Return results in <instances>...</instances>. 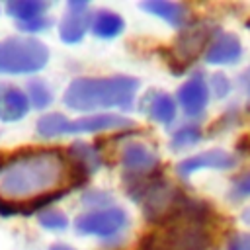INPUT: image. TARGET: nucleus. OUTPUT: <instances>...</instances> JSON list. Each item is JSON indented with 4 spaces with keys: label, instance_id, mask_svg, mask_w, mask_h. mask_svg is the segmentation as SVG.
Returning <instances> with one entry per match:
<instances>
[{
    "label": "nucleus",
    "instance_id": "5701e85b",
    "mask_svg": "<svg viewBox=\"0 0 250 250\" xmlns=\"http://www.w3.org/2000/svg\"><path fill=\"white\" fill-rule=\"evenodd\" d=\"M82 203L88 205V207H104V205L111 203V195H107L104 191H96V189L94 191H86L82 195ZM104 209H107V207H104Z\"/></svg>",
    "mask_w": 250,
    "mask_h": 250
},
{
    "label": "nucleus",
    "instance_id": "9d476101",
    "mask_svg": "<svg viewBox=\"0 0 250 250\" xmlns=\"http://www.w3.org/2000/svg\"><path fill=\"white\" fill-rule=\"evenodd\" d=\"M236 162V158L227 152V150H221V148H211V150H205L201 154H195V156H189V158H184L178 166H176V172L184 178H188L189 174L201 170V168H213V170H229L232 168Z\"/></svg>",
    "mask_w": 250,
    "mask_h": 250
},
{
    "label": "nucleus",
    "instance_id": "c85d7f7f",
    "mask_svg": "<svg viewBox=\"0 0 250 250\" xmlns=\"http://www.w3.org/2000/svg\"><path fill=\"white\" fill-rule=\"evenodd\" d=\"M244 90H246V94L250 96V70H248L246 76H244Z\"/></svg>",
    "mask_w": 250,
    "mask_h": 250
},
{
    "label": "nucleus",
    "instance_id": "a878e982",
    "mask_svg": "<svg viewBox=\"0 0 250 250\" xmlns=\"http://www.w3.org/2000/svg\"><path fill=\"white\" fill-rule=\"evenodd\" d=\"M227 250H250V234H234L229 240Z\"/></svg>",
    "mask_w": 250,
    "mask_h": 250
},
{
    "label": "nucleus",
    "instance_id": "dca6fc26",
    "mask_svg": "<svg viewBox=\"0 0 250 250\" xmlns=\"http://www.w3.org/2000/svg\"><path fill=\"white\" fill-rule=\"evenodd\" d=\"M141 8L152 16L162 18L174 27H182L188 21V8L180 2H166V0H146L141 4Z\"/></svg>",
    "mask_w": 250,
    "mask_h": 250
},
{
    "label": "nucleus",
    "instance_id": "393cba45",
    "mask_svg": "<svg viewBox=\"0 0 250 250\" xmlns=\"http://www.w3.org/2000/svg\"><path fill=\"white\" fill-rule=\"evenodd\" d=\"M211 88H213V94H215V96L223 98V96L229 94V90H230V82L227 80L225 74H215V76L211 78Z\"/></svg>",
    "mask_w": 250,
    "mask_h": 250
},
{
    "label": "nucleus",
    "instance_id": "2eb2a0df",
    "mask_svg": "<svg viewBox=\"0 0 250 250\" xmlns=\"http://www.w3.org/2000/svg\"><path fill=\"white\" fill-rule=\"evenodd\" d=\"M66 160L70 162V170H74L78 174H84V176L94 174L102 166L100 154L96 152L94 146H90L86 143H74V145H70Z\"/></svg>",
    "mask_w": 250,
    "mask_h": 250
},
{
    "label": "nucleus",
    "instance_id": "412c9836",
    "mask_svg": "<svg viewBox=\"0 0 250 250\" xmlns=\"http://www.w3.org/2000/svg\"><path fill=\"white\" fill-rule=\"evenodd\" d=\"M37 221L47 230H64L68 227V219L59 209H43L37 213Z\"/></svg>",
    "mask_w": 250,
    "mask_h": 250
},
{
    "label": "nucleus",
    "instance_id": "4468645a",
    "mask_svg": "<svg viewBox=\"0 0 250 250\" xmlns=\"http://www.w3.org/2000/svg\"><path fill=\"white\" fill-rule=\"evenodd\" d=\"M121 164L131 174H148L158 166V156L143 143H129L123 148Z\"/></svg>",
    "mask_w": 250,
    "mask_h": 250
},
{
    "label": "nucleus",
    "instance_id": "a211bd4d",
    "mask_svg": "<svg viewBox=\"0 0 250 250\" xmlns=\"http://www.w3.org/2000/svg\"><path fill=\"white\" fill-rule=\"evenodd\" d=\"M4 10L10 18L16 20V23H23V21L47 16L49 4L43 0H10L4 4Z\"/></svg>",
    "mask_w": 250,
    "mask_h": 250
},
{
    "label": "nucleus",
    "instance_id": "f257e3e1",
    "mask_svg": "<svg viewBox=\"0 0 250 250\" xmlns=\"http://www.w3.org/2000/svg\"><path fill=\"white\" fill-rule=\"evenodd\" d=\"M68 174L70 164L61 150L41 148L14 154L0 162V199L10 207L18 201H39L53 195Z\"/></svg>",
    "mask_w": 250,
    "mask_h": 250
},
{
    "label": "nucleus",
    "instance_id": "20e7f679",
    "mask_svg": "<svg viewBox=\"0 0 250 250\" xmlns=\"http://www.w3.org/2000/svg\"><path fill=\"white\" fill-rule=\"evenodd\" d=\"M133 121L125 119L115 113H98V115H86L80 119H68L62 113H45L37 119L35 129L37 135L43 139H55L68 133H98L107 129H121L131 127Z\"/></svg>",
    "mask_w": 250,
    "mask_h": 250
},
{
    "label": "nucleus",
    "instance_id": "7c9ffc66",
    "mask_svg": "<svg viewBox=\"0 0 250 250\" xmlns=\"http://www.w3.org/2000/svg\"><path fill=\"white\" fill-rule=\"evenodd\" d=\"M246 25H248V27H250V20H248V21H246Z\"/></svg>",
    "mask_w": 250,
    "mask_h": 250
},
{
    "label": "nucleus",
    "instance_id": "6ab92c4d",
    "mask_svg": "<svg viewBox=\"0 0 250 250\" xmlns=\"http://www.w3.org/2000/svg\"><path fill=\"white\" fill-rule=\"evenodd\" d=\"M25 94H27V100H29V105L35 107V109H45L51 105L53 102V92L51 88L47 86L45 80L41 78H33L27 82V88H25Z\"/></svg>",
    "mask_w": 250,
    "mask_h": 250
},
{
    "label": "nucleus",
    "instance_id": "1a4fd4ad",
    "mask_svg": "<svg viewBox=\"0 0 250 250\" xmlns=\"http://www.w3.org/2000/svg\"><path fill=\"white\" fill-rule=\"evenodd\" d=\"M178 102L186 115L199 117L209 102V86L203 72H193L178 90Z\"/></svg>",
    "mask_w": 250,
    "mask_h": 250
},
{
    "label": "nucleus",
    "instance_id": "6e6552de",
    "mask_svg": "<svg viewBox=\"0 0 250 250\" xmlns=\"http://www.w3.org/2000/svg\"><path fill=\"white\" fill-rule=\"evenodd\" d=\"M90 21L92 14L86 2H68L66 12L59 23V37L68 45L78 43L90 29Z\"/></svg>",
    "mask_w": 250,
    "mask_h": 250
},
{
    "label": "nucleus",
    "instance_id": "423d86ee",
    "mask_svg": "<svg viewBox=\"0 0 250 250\" xmlns=\"http://www.w3.org/2000/svg\"><path fill=\"white\" fill-rule=\"evenodd\" d=\"M162 250H207L209 234L201 225L178 223L164 234H156Z\"/></svg>",
    "mask_w": 250,
    "mask_h": 250
},
{
    "label": "nucleus",
    "instance_id": "7ed1b4c3",
    "mask_svg": "<svg viewBox=\"0 0 250 250\" xmlns=\"http://www.w3.org/2000/svg\"><path fill=\"white\" fill-rule=\"evenodd\" d=\"M49 49L35 37L0 39V74H33L47 66Z\"/></svg>",
    "mask_w": 250,
    "mask_h": 250
},
{
    "label": "nucleus",
    "instance_id": "aec40b11",
    "mask_svg": "<svg viewBox=\"0 0 250 250\" xmlns=\"http://www.w3.org/2000/svg\"><path fill=\"white\" fill-rule=\"evenodd\" d=\"M203 137V131L197 127V125H184L180 127L174 135H172V141H170V146L172 148H186V146H191V145H197Z\"/></svg>",
    "mask_w": 250,
    "mask_h": 250
},
{
    "label": "nucleus",
    "instance_id": "ddd939ff",
    "mask_svg": "<svg viewBox=\"0 0 250 250\" xmlns=\"http://www.w3.org/2000/svg\"><path fill=\"white\" fill-rule=\"evenodd\" d=\"M242 55L240 39L232 33H219L207 47L205 61L209 64H230L236 62Z\"/></svg>",
    "mask_w": 250,
    "mask_h": 250
},
{
    "label": "nucleus",
    "instance_id": "b1692460",
    "mask_svg": "<svg viewBox=\"0 0 250 250\" xmlns=\"http://www.w3.org/2000/svg\"><path fill=\"white\" fill-rule=\"evenodd\" d=\"M232 195L234 197H248L250 195V172L238 176L232 182Z\"/></svg>",
    "mask_w": 250,
    "mask_h": 250
},
{
    "label": "nucleus",
    "instance_id": "c756f323",
    "mask_svg": "<svg viewBox=\"0 0 250 250\" xmlns=\"http://www.w3.org/2000/svg\"><path fill=\"white\" fill-rule=\"evenodd\" d=\"M244 221H246V223H250V211H246V213H244Z\"/></svg>",
    "mask_w": 250,
    "mask_h": 250
},
{
    "label": "nucleus",
    "instance_id": "cd10ccee",
    "mask_svg": "<svg viewBox=\"0 0 250 250\" xmlns=\"http://www.w3.org/2000/svg\"><path fill=\"white\" fill-rule=\"evenodd\" d=\"M49 250H74V248L68 246V244H53Z\"/></svg>",
    "mask_w": 250,
    "mask_h": 250
},
{
    "label": "nucleus",
    "instance_id": "bb28decb",
    "mask_svg": "<svg viewBox=\"0 0 250 250\" xmlns=\"http://www.w3.org/2000/svg\"><path fill=\"white\" fill-rule=\"evenodd\" d=\"M139 250H162L160 248V242H158V236L156 234H146L139 242Z\"/></svg>",
    "mask_w": 250,
    "mask_h": 250
},
{
    "label": "nucleus",
    "instance_id": "9b49d317",
    "mask_svg": "<svg viewBox=\"0 0 250 250\" xmlns=\"http://www.w3.org/2000/svg\"><path fill=\"white\" fill-rule=\"evenodd\" d=\"M31 105L27 100V94L8 82H0V121L4 123H14L23 119L29 113Z\"/></svg>",
    "mask_w": 250,
    "mask_h": 250
},
{
    "label": "nucleus",
    "instance_id": "4be33fe9",
    "mask_svg": "<svg viewBox=\"0 0 250 250\" xmlns=\"http://www.w3.org/2000/svg\"><path fill=\"white\" fill-rule=\"evenodd\" d=\"M16 25L23 33H41V31H47L53 25V20L49 16H41V18H35V20L23 21V23H16Z\"/></svg>",
    "mask_w": 250,
    "mask_h": 250
},
{
    "label": "nucleus",
    "instance_id": "39448f33",
    "mask_svg": "<svg viewBox=\"0 0 250 250\" xmlns=\"http://www.w3.org/2000/svg\"><path fill=\"white\" fill-rule=\"evenodd\" d=\"M125 225H127V215L119 207L94 209L90 213L80 215L74 221V227L80 234H94V236H113Z\"/></svg>",
    "mask_w": 250,
    "mask_h": 250
},
{
    "label": "nucleus",
    "instance_id": "0eeeda50",
    "mask_svg": "<svg viewBox=\"0 0 250 250\" xmlns=\"http://www.w3.org/2000/svg\"><path fill=\"white\" fill-rule=\"evenodd\" d=\"M209 35H211V29L207 23H195V25H189L186 27L176 43H174V49H172V57H174V62H180L182 68L186 64H189L205 47V43L209 41ZM172 62V64H174ZM170 64V66H172Z\"/></svg>",
    "mask_w": 250,
    "mask_h": 250
},
{
    "label": "nucleus",
    "instance_id": "f03ea898",
    "mask_svg": "<svg viewBox=\"0 0 250 250\" xmlns=\"http://www.w3.org/2000/svg\"><path fill=\"white\" fill-rule=\"evenodd\" d=\"M139 80L133 76H107V78H74L62 96L66 107L74 111H94L121 107L131 109Z\"/></svg>",
    "mask_w": 250,
    "mask_h": 250
},
{
    "label": "nucleus",
    "instance_id": "f8f14e48",
    "mask_svg": "<svg viewBox=\"0 0 250 250\" xmlns=\"http://www.w3.org/2000/svg\"><path fill=\"white\" fill-rule=\"evenodd\" d=\"M141 109L152 119V121H158V123H172L174 117H176V102L170 94L166 92H156V90H150L146 92L143 98H141Z\"/></svg>",
    "mask_w": 250,
    "mask_h": 250
},
{
    "label": "nucleus",
    "instance_id": "f3484780",
    "mask_svg": "<svg viewBox=\"0 0 250 250\" xmlns=\"http://www.w3.org/2000/svg\"><path fill=\"white\" fill-rule=\"evenodd\" d=\"M125 29V21L117 12L111 10H96L92 14L90 31L100 39H111L117 37Z\"/></svg>",
    "mask_w": 250,
    "mask_h": 250
}]
</instances>
